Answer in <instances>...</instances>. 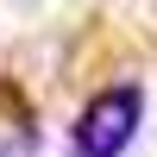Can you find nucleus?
<instances>
[{
    "instance_id": "f257e3e1",
    "label": "nucleus",
    "mask_w": 157,
    "mask_h": 157,
    "mask_svg": "<svg viewBox=\"0 0 157 157\" xmlns=\"http://www.w3.org/2000/svg\"><path fill=\"white\" fill-rule=\"evenodd\" d=\"M138 120H145V88H101L75 120V157H120L138 138Z\"/></svg>"
}]
</instances>
